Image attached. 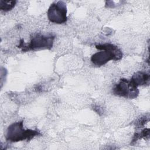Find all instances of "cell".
<instances>
[{
  "label": "cell",
  "instance_id": "obj_5",
  "mask_svg": "<svg viewBox=\"0 0 150 150\" xmlns=\"http://www.w3.org/2000/svg\"><path fill=\"white\" fill-rule=\"evenodd\" d=\"M67 6L63 1L53 2L48 9L47 15L48 19L52 23L62 24L67 21Z\"/></svg>",
  "mask_w": 150,
  "mask_h": 150
},
{
  "label": "cell",
  "instance_id": "obj_2",
  "mask_svg": "<svg viewBox=\"0 0 150 150\" xmlns=\"http://www.w3.org/2000/svg\"><path fill=\"white\" fill-rule=\"evenodd\" d=\"M23 121L15 122L11 124L6 131V139L11 142H16L26 140L29 141L36 136L41 135L38 129H25Z\"/></svg>",
  "mask_w": 150,
  "mask_h": 150
},
{
  "label": "cell",
  "instance_id": "obj_4",
  "mask_svg": "<svg viewBox=\"0 0 150 150\" xmlns=\"http://www.w3.org/2000/svg\"><path fill=\"white\" fill-rule=\"evenodd\" d=\"M112 93L114 95L126 98L134 99L138 97L139 90L134 83L126 79H120L119 83L113 88Z\"/></svg>",
  "mask_w": 150,
  "mask_h": 150
},
{
  "label": "cell",
  "instance_id": "obj_1",
  "mask_svg": "<svg viewBox=\"0 0 150 150\" xmlns=\"http://www.w3.org/2000/svg\"><path fill=\"white\" fill-rule=\"evenodd\" d=\"M97 49L101 50L92 55L91 62L97 66H101L105 64L110 60H119L122 57L121 50L115 45L106 43L96 45Z\"/></svg>",
  "mask_w": 150,
  "mask_h": 150
},
{
  "label": "cell",
  "instance_id": "obj_7",
  "mask_svg": "<svg viewBox=\"0 0 150 150\" xmlns=\"http://www.w3.org/2000/svg\"><path fill=\"white\" fill-rule=\"evenodd\" d=\"M16 1H0V9L4 12L11 11L15 6Z\"/></svg>",
  "mask_w": 150,
  "mask_h": 150
},
{
  "label": "cell",
  "instance_id": "obj_3",
  "mask_svg": "<svg viewBox=\"0 0 150 150\" xmlns=\"http://www.w3.org/2000/svg\"><path fill=\"white\" fill-rule=\"evenodd\" d=\"M54 36L52 35H43L41 34H36L32 38L30 43L26 45L23 39H21L18 45V47L21 48L23 52H28L30 50H35L38 49H48L52 48Z\"/></svg>",
  "mask_w": 150,
  "mask_h": 150
},
{
  "label": "cell",
  "instance_id": "obj_6",
  "mask_svg": "<svg viewBox=\"0 0 150 150\" xmlns=\"http://www.w3.org/2000/svg\"><path fill=\"white\" fill-rule=\"evenodd\" d=\"M131 81L137 87L148 85L149 83V74L144 71H137L133 74Z\"/></svg>",
  "mask_w": 150,
  "mask_h": 150
}]
</instances>
